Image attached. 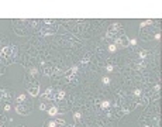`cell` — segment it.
Here are the masks:
<instances>
[{
	"label": "cell",
	"mask_w": 162,
	"mask_h": 127,
	"mask_svg": "<svg viewBox=\"0 0 162 127\" xmlns=\"http://www.w3.org/2000/svg\"><path fill=\"white\" fill-rule=\"evenodd\" d=\"M16 55H17V48H16V45H7V47H3L0 49V57H1L3 59H6V62H11Z\"/></svg>",
	"instance_id": "6da1fadb"
},
{
	"label": "cell",
	"mask_w": 162,
	"mask_h": 127,
	"mask_svg": "<svg viewBox=\"0 0 162 127\" xmlns=\"http://www.w3.org/2000/svg\"><path fill=\"white\" fill-rule=\"evenodd\" d=\"M31 110H33V106L30 105V103H18V105H16V112L21 116H28V114L31 113Z\"/></svg>",
	"instance_id": "7a4b0ae2"
},
{
	"label": "cell",
	"mask_w": 162,
	"mask_h": 127,
	"mask_svg": "<svg viewBox=\"0 0 162 127\" xmlns=\"http://www.w3.org/2000/svg\"><path fill=\"white\" fill-rule=\"evenodd\" d=\"M123 31V27L120 24H111L110 28L107 30V38H113V37H118V33Z\"/></svg>",
	"instance_id": "3957f363"
},
{
	"label": "cell",
	"mask_w": 162,
	"mask_h": 127,
	"mask_svg": "<svg viewBox=\"0 0 162 127\" xmlns=\"http://www.w3.org/2000/svg\"><path fill=\"white\" fill-rule=\"evenodd\" d=\"M42 68H44V75H47V76H49V75H52L55 72V65L54 64H51V62H42Z\"/></svg>",
	"instance_id": "277c9868"
},
{
	"label": "cell",
	"mask_w": 162,
	"mask_h": 127,
	"mask_svg": "<svg viewBox=\"0 0 162 127\" xmlns=\"http://www.w3.org/2000/svg\"><path fill=\"white\" fill-rule=\"evenodd\" d=\"M114 45L116 47H127L128 45V40H127V37L126 35H118L114 41Z\"/></svg>",
	"instance_id": "5b68a950"
},
{
	"label": "cell",
	"mask_w": 162,
	"mask_h": 127,
	"mask_svg": "<svg viewBox=\"0 0 162 127\" xmlns=\"http://www.w3.org/2000/svg\"><path fill=\"white\" fill-rule=\"evenodd\" d=\"M27 92L33 98H35V96H38V93H40V85L38 83H35V85H28L27 86Z\"/></svg>",
	"instance_id": "8992f818"
},
{
	"label": "cell",
	"mask_w": 162,
	"mask_h": 127,
	"mask_svg": "<svg viewBox=\"0 0 162 127\" xmlns=\"http://www.w3.org/2000/svg\"><path fill=\"white\" fill-rule=\"evenodd\" d=\"M56 26H44L42 27V30H41V33L44 34V35H51V34H54L56 31Z\"/></svg>",
	"instance_id": "52a82bcc"
},
{
	"label": "cell",
	"mask_w": 162,
	"mask_h": 127,
	"mask_svg": "<svg viewBox=\"0 0 162 127\" xmlns=\"http://www.w3.org/2000/svg\"><path fill=\"white\" fill-rule=\"evenodd\" d=\"M42 99L45 100H52V99H55V93H54V88H48L47 90H45V93H44V96H42Z\"/></svg>",
	"instance_id": "ba28073f"
},
{
	"label": "cell",
	"mask_w": 162,
	"mask_h": 127,
	"mask_svg": "<svg viewBox=\"0 0 162 127\" xmlns=\"http://www.w3.org/2000/svg\"><path fill=\"white\" fill-rule=\"evenodd\" d=\"M76 72H78V67L75 65V67H72L69 71L66 72V78L68 80H75V76H76Z\"/></svg>",
	"instance_id": "9c48e42d"
},
{
	"label": "cell",
	"mask_w": 162,
	"mask_h": 127,
	"mask_svg": "<svg viewBox=\"0 0 162 127\" xmlns=\"http://www.w3.org/2000/svg\"><path fill=\"white\" fill-rule=\"evenodd\" d=\"M65 96H66V93H65V92H63V90H59V92H58V93L55 95V100H63V99H65Z\"/></svg>",
	"instance_id": "30bf717a"
},
{
	"label": "cell",
	"mask_w": 162,
	"mask_h": 127,
	"mask_svg": "<svg viewBox=\"0 0 162 127\" xmlns=\"http://www.w3.org/2000/svg\"><path fill=\"white\" fill-rule=\"evenodd\" d=\"M58 112H59V110H58V107H56V106H52V107H49V109H48V114H49V116H55Z\"/></svg>",
	"instance_id": "8fae6325"
},
{
	"label": "cell",
	"mask_w": 162,
	"mask_h": 127,
	"mask_svg": "<svg viewBox=\"0 0 162 127\" xmlns=\"http://www.w3.org/2000/svg\"><path fill=\"white\" fill-rule=\"evenodd\" d=\"M16 102H17V105H18V103H24V102H26V95H20V96L16 99Z\"/></svg>",
	"instance_id": "7c38bea8"
},
{
	"label": "cell",
	"mask_w": 162,
	"mask_h": 127,
	"mask_svg": "<svg viewBox=\"0 0 162 127\" xmlns=\"http://www.w3.org/2000/svg\"><path fill=\"white\" fill-rule=\"evenodd\" d=\"M100 107L101 109H108V107H110V102L108 100H103L101 102V105H100Z\"/></svg>",
	"instance_id": "4fadbf2b"
},
{
	"label": "cell",
	"mask_w": 162,
	"mask_h": 127,
	"mask_svg": "<svg viewBox=\"0 0 162 127\" xmlns=\"http://www.w3.org/2000/svg\"><path fill=\"white\" fill-rule=\"evenodd\" d=\"M89 58H90V54H86V55H85V58L82 59V64H88L89 61H90Z\"/></svg>",
	"instance_id": "5bb4252c"
},
{
	"label": "cell",
	"mask_w": 162,
	"mask_h": 127,
	"mask_svg": "<svg viewBox=\"0 0 162 127\" xmlns=\"http://www.w3.org/2000/svg\"><path fill=\"white\" fill-rule=\"evenodd\" d=\"M154 21L152 20H147V21H142V24H141V27L144 28V27H147V26H149V24H152Z\"/></svg>",
	"instance_id": "9a60e30c"
},
{
	"label": "cell",
	"mask_w": 162,
	"mask_h": 127,
	"mask_svg": "<svg viewBox=\"0 0 162 127\" xmlns=\"http://www.w3.org/2000/svg\"><path fill=\"white\" fill-rule=\"evenodd\" d=\"M54 123H55V126L56 124H65V120L63 119H56V120H54Z\"/></svg>",
	"instance_id": "2e32d148"
},
{
	"label": "cell",
	"mask_w": 162,
	"mask_h": 127,
	"mask_svg": "<svg viewBox=\"0 0 162 127\" xmlns=\"http://www.w3.org/2000/svg\"><path fill=\"white\" fill-rule=\"evenodd\" d=\"M116 49H117V47H116L114 44H111V45H108V51H110V52H114Z\"/></svg>",
	"instance_id": "e0dca14e"
},
{
	"label": "cell",
	"mask_w": 162,
	"mask_h": 127,
	"mask_svg": "<svg viewBox=\"0 0 162 127\" xmlns=\"http://www.w3.org/2000/svg\"><path fill=\"white\" fill-rule=\"evenodd\" d=\"M30 74L33 75V76H35V75L38 74V71H37V68H31V69H30Z\"/></svg>",
	"instance_id": "ac0fdd59"
},
{
	"label": "cell",
	"mask_w": 162,
	"mask_h": 127,
	"mask_svg": "<svg viewBox=\"0 0 162 127\" xmlns=\"http://www.w3.org/2000/svg\"><path fill=\"white\" fill-rule=\"evenodd\" d=\"M103 83H104V85H108V83H110V79H108V76H104V78H103Z\"/></svg>",
	"instance_id": "d6986e66"
},
{
	"label": "cell",
	"mask_w": 162,
	"mask_h": 127,
	"mask_svg": "<svg viewBox=\"0 0 162 127\" xmlns=\"http://www.w3.org/2000/svg\"><path fill=\"white\" fill-rule=\"evenodd\" d=\"M147 51H141V52H140V58H145V57H147Z\"/></svg>",
	"instance_id": "ffe728a7"
},
{
	"label": "cell",
	"mask_w": 162,
	"mask_h": 127,
	"mask_svg": "<svg viewBox=\"0 0 162 127\" xmlns=\"http://www.w3.org/2000/svg\"><path fill=\"white\" fill-rule=\"evenodd\" d=\"M73 117H75V120H81V113H78V112H76V113L73 114Z\"/></svg>",
	"instance_id": "44dd1931"
},
{
	"label": "cell",
	"mask_w": 162,
	"mask_h": 127,
	"mask_svg": "<svg viewBox=\"0 0 162 127\" xmlns=\"http://www.w3.org/2000/svg\"><path fill=\"white\" fill-rule=\"evenodd\" d=\"M128 45H137V40H130Z\"/></svg>",
	"instance_id": "7402d4cb"
},
{
	"label": "cell",
	"mask_w": 162,
	"mask_h": 127,
	"mask_svg": "<svg viewBox=\"0 0 162 127\" xmlns=\"http://www.w3.org/2000/svg\"><path fill=\"white\" fill-rule=\"evenodd\" d=\"M134 95H135V96H141V89H137V90H134Z\"/></svg>",
	"instance_id": "603a6c76"
},
{
	"label": "cell",
	"mask_w": 162,
	"mask_h": 127,
	"mask_svg": "<svg viewBox=\"0 0 162 127\" xmlns=\"http://www.w3.org/2000/svg\"><path fill=\"white\" fill-rule=\"evenodd\" d=\"M106 69H107V72H113V67H111V65H107Z\"/></svg>",
	"instance_id": "cb8c5ba5"
},
{
	"label": "cell",
	"mask_w": 162,
	"mask_h": 127,
	"mask_svg": "<svg viewBox=\"0 0 162 127\" xmlns=\"http://www.w3.org/2000/svg\"><path fill=\"white\" fill-rule=\"evenodd\" d=\"M48 126H49V127H55V123H54V121H49V123H48Z\"/></svg>",
	"instance_id": "d4e9b609"
},
{
	"label": "cell",
	"mask_w": 162,
	"mask_h": 127,
	"mask_svg": "<svg viewBox=\"0 0 162 127\" xmlns=\"http://www.w3.org/2000/svg\"><path fill=\"white\" fill-rule=\"evenodd\" d=\"M40 110H45V105H40Z\"/></svg>",
	"instance_id": "484cf974"
},
{
	"label": "cell",
	"mask_w": 162,
	"mask_h": 127,
	"mask_svg": "<svg viewBox=\"0 0 162 127\" xmlns=\"http://www.w3.org/2000/svg\"><path fill=\"white\" fill-rule=\"evenodd\" d=\"M4 110H6V112L7 110H10V105H6V106H4Z\"/></svg>",
	"instance_id": "4316f807"
},
{
	"label": "cell",
	"mask_w": 162,
	"mask_h": 127,
	"mask_svg": "<svg viewBox=\"0 0 162 127\" xmlns=\"http://www.w3.org/2000/svg\"><path fill=\"white\" fill-rule=\"evenodd\" d=\"M141 127H151V126H148V124H144V123H141Z\"/></svg>",
	"instance_id": "83f0119b"
},
{
	"label": "cell",
	"mask_w": 162,
	"mask_h": 127,
	"mask_svg": "<svg viewBox=\"0 0 162 127\" xmlns=\"http://www.w3.org/2000/svg\"><path fill=\"white\" fill-rule=\"evenodd\" d=\"M69 127H73V126H69Z\"/></svg>",
	"instance_id": "f1b7e54d"
},
{
	"label": "cell",
	"mask_w": 162,
	"mask_h": 127,
	"mask_svg": "<svg viewBox=\"0 0 162 127\" xmlns=\"http://www.w3.org/2000/svg\"><path fill=\"white\" fill-rule=\"evenodd\" d=\"M20 127H24V126H20Z\"/></svg>",
	"instance_id": "f546056e"
}]
</instances>
